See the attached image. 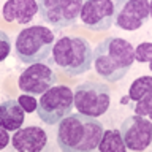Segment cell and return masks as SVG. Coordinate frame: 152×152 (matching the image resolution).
Segmentation results:
<instances>
[{
	"instance_id": "cell-1",
	"label": "cell",
	"mask_w": 152,
	"mask_h": 152,
	"mask_svg": "<svg viewBox=\"0 0 152 152\" xmlns=\"http://www.w3.org/2000/svg\"><path fill=\"white\" fill-rule=\"evenodd\" d=\"M103 125L97 117L68 114L57 127V144L64 152H86L97 149L103 136Z\"/></svg>"
},
{
	"instance_id": "cell-2",
	"label": "cell",
	"mask_w": 152,
	"mask_h": 152,
	"mask_svg": "<svg viewBox=\"0 0 152 152\" xmlns=\"http://www.w3.org/2000/svg\"><path fill=\"white\" fill-rule=\"evenodd\" d=\"M135 62V48L119 37H108L94 49L95 71L109 83L124 79Z\"/></svg>"
},
{
	"instance_id": "cell-3",
	"label": "cell",
	"mask_w": 152,
	"mask_h": 152,
	"mask_svg": "<svg viewBox=\"0 0 152 152\" xmlns=\"http://www.w3.org/2000/svg\"><path fill=\"white\" fill-rule=\"evenodd\" d=\"M51 64L57 65L68 76H79L92 66L94 49L86 38L62 37L54 43Z\"/></svg>"
},
{
	"instance_id": "cell-4",
	"label": "cell",
	"mask_w": 152,
	"mask_h": 152,
	"mask_svg": "<svg viewBox=\"0 0 152 152\" xmlns=\"http://www.w3.org/2000/svg\"><path fill=\"white\" fill-rule=\"evenodd\" d=\"M56 43L54 32L45 26L22 28L14 41V54L21 64H40L52 54Z\"/></svg>"
},
{
	"instance_id": "cell-5",
	"label": "cell",
	"mask_w": 152,
	"mask_h": 152,
	"mask_svg": "<svg viewBox=\"0 0 152 152\" xmlns=\"http://www.w3.org/2000/svg\"><path fill=\"white\" fill-rule=\"evenodd\" d=\"M75 106V92L68 86H54L38 100L37 114L46 125H59Z\"/></svg>"
},
{
	"instance_id": "cell-6",
	"label": "cell",
	"mask_w": 152,
	"mask_h": 152,
	"mask_svg": "<svg viewBox=\"0 0 152 152\" xmlns=\"http://www.w3.org/2000/svg\"><path fill=\"white\" fill-rule=\"evenodd\" d=\"M111 103V90L106 84L87 81L75 90V106L78 113L90 117H100L108 111Z\"/></svg>"
},
{
	"instance_id": "cell-7",
	"label": "cell",
	"mask_w": 152,
	"mask_h": 152,
	"mask_svg": "<svg viewBox=\"0 0 152 152\" xmlns=\"http://www.w3.org/2000/svg\"><path fill=\"white\" fill-rule=\"evenodd\" d=\"M84 0H38V13L52 28L73 27L81 16Z\"/></svg>"
},
{
	"instance_id": "cell-8",
	"label": "cell",
	"mask_w": 152,
	"mask_h": 152,
	"mask_svg": "<svg viewBox=\"0 0 152 152\" xmlns=\"http://www.w3.org/2000/svg\"><path fill=\"white\" fill-rule=\"evenodd\" d=\"M149 19V0H116L114 26L122 30H138Z\"/></svg>"
},
{
	"instance_id": "cell-9",
	"label": "cell",
	"mask_w": 152,
	"mask_h": 152,
	"mask_svg": "<svg viewBox=\"0 0 152 152\" xmlns=\"http://www.w3.org/2000/svg\"><path fill=\"white\" fill-rule=\"evenodd\" d=\"M57 83V75L49 65L43 64H30L21 73L18 79V86L24 94L30 95H43L46 90L54 87Z\"/></svg>"
},
{
	"instance_id": "cell-10",
	"label": "cell",
	"mask_w": 152,
	"mask_h": 152,
	"mask_svg": "<svg viewBox=\"0 0 152 152\" xmlns=\"http://www.w3.org/2000/svg\"><path fill=\"white\" fill-rule=\"evenodd\" d=\"M121 135L130 151H144L152 142V121L133 114L121 124Z\"/></svg>"
},
{
	"instance_id": "cell-11",
	"label": "cell",
	"mask_w": 152,
	"mask_h": 152,
	"mask_svg": "<svg viewBox=\"0 0 152 152\" xmlns=\"http://www.w3.org/2000/svg\"><path fill=\"white\" fill-rule=\"evenodd\" d=\"M81 21L92 32L109 30L114 24L113 0H84L81 10Z\"/></svg>"
},
{
	"instance_id": "cell-12",
	"label": "cell",
	"mask_w": 152,
	"mask_h": 152,
	"mask_svg": "<svg viewBox=\"0 0 152 152\" xmlns=\"http://www.w3.org/2000/svg\"><path fill=\"white\" fill-rule=\"evenodd\" d=\"M46 142V132L37 125L18 128L11 138V144L18 152H40L45 149Z\"/></svg>"
},
{
	"instance_id": "cell-13",
	"label": "cell",
	"mask_w": 152,
	"mask_h": 152,
	"mask_svg": "<svg viewBox=\"0 0 152 152\" xmlns=\"http://www.w3.org/2000/svg\"><path fill=\"white\" fill-rule=\"evenodd\" d=\"M2 13L7 22L16 21L21 26H26L38 13V2L37 0H7Z\"/></svg>"
},
{
	"instance_id": "cell-14",
	"label": "cell",
	"mask_w": 152,
	"mask_h": 152,
	"mask_svg": "<svg viewBox=\"0 0 152 152\" xmlns=\"http://www.w3.org/2000/svg\"><path fill=\"white\" fill-rule=\"evenodd\" d=\"M26 109L21 106L18 100H5L0 104V127L8 128L10 132L22 127Z\"/></svg>"
},
{
	"instance_id": "cell-15",
	"label": "cell",
	"mask_w": 152,
	"mask_h": 152,
	"mask_svg": "<svg viewBox=\"0 0 152 152\" xmlns=\"http://www.w3.org/2000/svg\"><path fill=\"white\" fill-rule=\"evenodd\" d=\"M98 149L102 152H125L127 151V146L122 140V135H121V130H104L103 132V136H102V141L98 144Z\"/></svg>"
},
{
	"instance_id": "cell-16",
	"label": "cell",
	"mask_w": 152,
	"mask_h": 152,
	"mask_svg": "<svg viewBox=\"0 0 152 152\" xmlns=\"http://www.w3.org/2000/svg\"><path fill=\"white\" fill-rule=\"evenodd\" d=\"M151 92H152V76H140L132 83L130 89H128V97L133 102H138Z\"/></svg>"
},
{
	"instance_id": "cell-17",
	"label": "cell",
	"mask_w": 152,
	"mask_h": 152,
	"mask_svg": "<svg viewBox=\"0 0 152 152\" xmlns=\"http://www.w3.org/2000/svg\"><path fill=\"white\" fill-rule=\"evenodd\" d=\"M135 60H138L140 64L147 62L149 64V70L152 71V43H140L138 48L135 49Z\"/></svg>"
},
{
	"instance_id": "cell-18",
	"label": "cell",
	"mask_w": 152,
	"mask_h": 152,
	"mask_svg": "<svg viewBox=\"0 0 152 152\" xmlns=\"http://www.w3.org/2000/svg\"><path fill=\"white\" fill-rule=\"evenodd\" d=\"M135 113L140 116H147L152 121V92L142 97L141 100H138L135 104Z\"/></svg>"
},
{
	"instance_id": "cell-19",
	"label": "cell",
	"mask_w": 152,
	"mask_h": 152,
	"mask_svg": "<svg viewBox=\"0 0 152 152\" xmlns=\"http://www.w3.org/2000/svg\"><path fill=\"white\" fill-rule=\"evenodd\" d=\"M18 102L21 103V106L24 109H26V113H33V111H37V108H38V102L30 94H22L21 97L18 98Z\"/></svg>"
},
{
	"instance_id": "cell-20",
	"label": "cell",
	"mask_w": 152,
	"mask_h": 152,
	"mask_svg": "<svg viewBox=\"0 0 152 152\" xmlns=\"http://www.w3.org/2000/svg\"><path fill=\"white\" fill-rule=\"evenodd\" d=\"M0 43H2V54H0V60H5L11 52V40L5 32H0Z\"/></svg>"
},
{
	"instance_id": "cell-21",
	"label": "cell",
	"mask_w": 152,
	"mask_h": 152,
	"mask_svg": "<svg viewBox=\"0 0 152 152\" xmlns=\"http://www.w3.org/2000/svg\"><path fill=\"white\" fill-rule=\"evenodd\" d=\"M8 128H5V127H2L0 128V135H2V141H0V149H5V147L8 146V142L11 141V138H10V135H8Z\"/></svg>"
},
{
	"instance_id": "cell-22",
	"label": "cell",
	"mask_w": 152,
	"mask_h": 152,
	"mask_svg": "<svg viewBox=\"0 0 152 152\" xmlns=\"http://www.w3.org/2000/svg\"><path fill=\"white\" fill-rule=\"evenodd\" d=\"M128 100H130V97L127 95V97H124V98H122V103H124V104H127V103H128Z\"/></svg>"
},
{
	"instance_id": "cell-23",
	"label": "cell",
	"mask_w": 152,
	"mask_h": 152,
	"mask_svg": "<svg viewBox=\"0 0 152 152\" xmlns=\"http://www.w3.org/2000/svg\"><path fill=\"white\" fill-rule=\"evenodd\" d=\"M149 16L152 18V0L149 2Z\"/></svg>"
}]
</instances>
